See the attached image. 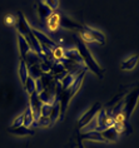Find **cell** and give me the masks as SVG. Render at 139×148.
<instances>
[{"label": "cell", "mask_w": 139, "mask_h": 148, "mask_svg": "<svg viewBox=\"0 0 139 148\" xmlns=\"http://www.w3.org/2000/svg\"><path fill=\"white\" fill-rule=\"evenodd\" d=\"M75 43H76V50H78V53L80 55V58H82L83 63L87 65V68L90 69L91 72H93L98 77V78H103L104 70L97 63L95 59L93 58V55L90 54V51H89V49H88L87 44L84 43L82 39H78V38L75 39Z\"/></svg>", "instance_id": "obj_1"}, {"label": "cell", "mask_w": 139, "mask_h": 148, "mask_svg": "<svg viewBox=\"0 0 139 148\" xmlns=\"http://www.w3.org/2000/svg\"><path fill=\"white\" fill-rule=\"evenodd\" d=\"M80 38L84 43H98L100 45L105 44V35L103 33L88 25H83V29L80 30Z\"/></svg>", "instance_id": "obj_2"}, {"label": "cell", "mask_w": 139, "mask_h": 148, "mask_svg": "<svg viewBox=\"0 0 139 148\" xmlns=\"http://www.w3.org/2000/svg\"><path fill=\"white\" fill-rule=\"evenodd\" d=\"M138 99H139V84L132 92H129V93L125 95V98L123 99L124 101L123 113H124V117H125L127 121L129 119V118L132 117V114H133L135 107H137Z\"/></svg>", "instance_id": "obj_3"}, {"label": "cell", "mask_w": 139, "mask_h": 148, "mask_svg": "<svg viewBox=\"0 0 139 148\" xmlns=\"http://www.w3.org/2000/svg\"><path fill=\"white\" fill-rule=\"evenodd\" d=\"M100 109H102L100 102H95L90 109H88L87 112L84 113L82 117H80V119H79V122H78V128H79V129H83L84 127H87V125L89 124L91 121L95 119L97 114L99 113Z\"/></svg>", "instance_id": "obj_4"}, {"label": "cell", "mask_w": 139, "mask_h": 148, "mask_svg": "<svg viewBox=\"0 0 139 148\" xmlns=\"http://www.w3.org/2000/svg\"><path fill=\"white\" fill-rule=\"evenodd\" d=\"M58 80H54V82L48 86L45 89H43L39 93V98L43 103H48V104H53L55 102V86H57Z\"/></svg>", "instance_id": "obj_5"}, {"label": "cell", "mask_w": 139, "mask_h": 148, "mask_svg": "<svg viewBox=\"0 0 139 148\" xmlns=\"http://www.w3.org/2000/svg\"><path fill=\"white\" fill-rule=\"evenodd\" d=\"M30 101H29V107L31 108L33 110V114H34V118L35 121L39 119L40 116H42V106H43V102L40 101L39 98V93L38 92H34V93H31L30 95Z\"/></svg>", "instance_id": "obj_6"}, {"label": "cell", "mask_w": 139, "mask_h": 148, "mask_svg": "<svg viewBox=\"0 0 139 148\" xmlns=\"http://www.w3.org/2000/svg\"><path fill=\"white\" fill-rule=\"evenodd\" d=\"M16 18H18V20H16L18 34L23 35L24 38H25V36H28V35H30L31 34V28L29 27V24H28L27 19H25L24 14L21 13V12H18Z\"/></svg>", "instance_id": "obj_7"}, {"label": "cell", "mask_w": 139, "mask_h": 148, "mask_svg": "<svg viewBox=\"0 0 139 148\" xmlns=\"http://www.w3.org/2000/svg\"><path fill=\"white\" fill-rule=\"evenodd\" d=\"M31 32H33V34H34L35 38L38 39V42L40 43V45H44V47L49 48V49H52V50L54 49V48L58 47V44L54 42V40H52L50 38H48V36L44 34V33L36 30V29H31Z\"/></svg>", "instance_id": "obj_8"}, {"label": "cell", "mask_w": 139, "mask_h": 148, "mask_svg": "<svg viewBox=\"0 0 139 148\" xmlns=\"http://www.w3.org/2000/svg\"><path fill=\"white\" fill-rule=\"evenodd\" d=\"M78 137L80 139H88V140H93V142L107 143V140L104 139V137L102 136V133L99 131H88V132H84L82 134H79Z\"/></svg>", "instance_id": "obj_9"}, {"label": "cell", "mask_w": 139, "mask_h": 148, "mask_svg": "<svg viewBox=\"0 0 139 148\" xmlns=\"http://www.w3.org/2000/svg\"><path fill=\"white\" fill-rule=\"evenodd\" d=\"M60 16L61 14L58 12H53V14L46 19V27L50 32H57L60 28Z\"/></svg>", "instance_id": "obj_10"}, {"label": "cell", "mask_w": 139, "mask_h": 148, "mask_svg": "<svg viewBox=\"0 0 139 148\" xmlns=\"http://www.w3.org/2000/svg\"><path fill=\"white\" fill-rule=\"evenodd\" d=\"M60 27L64 28V29H73V30H82L83 29L82 24L72 20L70 18L65 16V15H63V14H61V16H60Z\"/></svg>", "instance_id": "obj_11"}, {"label": "cell", "mask_w": 139, "mask_h": 148, "mask_svg": "<svg viewBox=\"0 0 139 148\" xmlns=\"http://www.w3.org/2000/svg\"><path fill=\"white\" fill-rule=\"evenodd\" d=\"M138 62H139V57H138L137 54H134V55H132V57L127 58L125 60H123L122 63H120V69L125 70V72H130V70L135 69V66H137Z\"/></svg>", "instance_id": "obj_12"}, {"label": "cell", "mask_w": 139, "mask_h": 148, "mask_svg": "<svg viewBox=\"0 0 139 148\" xmlns=\"http://www.w3.org/2000/svg\"><path fill=\"white\" fill-rule=\"evenodd\" d=\"M38 14H39V18L42 21H46V19L53 14V10L49 8L48 5H45V3L39 0L38 1Z\"/></svg>", "instance_id": "obj_13"}, {"label": "cell", "mask_w": 139, "mask_h": 148, "mask_svg": "<svg viewBox=\"0 0 139 148\" xmlns=\"http://www.w3.org/2000/svg\"><path fill=\"white\" fill-rule=\"evenodd\" d=\"M102 136L104 137V139L107 140V143H110V142H117L119 139V133L115 131L114 127H109L104 131H100Z\"/></svg>", "instance_id": "obj_14"}, {"label": "cell", "mask_w": 139, "mask_h": 148, "mask_svg": "<svg viewBox=\"0 0 139 148\" xmlns=\"http://www.w3.org/2000/svg\"><path fill=\"white\" fill-rule=\"evenodd\" d=\"M18 44H19L20 57H21V59H25L27 54L31 50V49H30V47H29V44H28V42H27V39H25L23 35L18 34Z\"/></svg>", "instance_id": "obj_15"}, {"label": "cell", "mask_w": 139, "mask_h": 148, "mask_svg": "<svg viewBox=\"0 0 139 148\" xmlns=\"http://www.w3.org/2000/svg\"><path fill=\"white\" fill-rule=\"evenodd\" d=\"M8 131L10 133H13V134L15 136H33L35 133L34 129L29 128V127H24V125H20V127H9Z\"/></svg>", "instance_id": "obj_16"}, {"label": "cell", "mask_w": 139, "mask_h": 148, "mask_svg": "<svg viewBox=\"0 0 139 148\" xmlns=\"http://www.w3.org/2000/svg\"><path fill=\"white\" fill-rule=\"evenodd\" d=\"M23 114H24V123H23V125H24V127H29V128H30L33 125V123L35 122L34 114H33V110H31L30 107L28 106V108L25 109V112Z\"/></svg>", "instance_id": "obj_17"}, {"label": "cell", "mask_w": 139, "mask_h": 148, "mask_svg": "<svg viewBox=\"0 0 139 148\" xmlns=\"http://www.w3.org/2000/svg\"><path fill=\"white\" fill-rule=\"evenodd\" d=\"M19 77H20V80L21 83H25V80L29 77V69H28V65L27 63H25L24 59H21L20 60V65H19Z\"/></svg>", "instance_id": "obj_18"}, {"label": "cell", "mask_w": 139, "mask_h": 148, "mask_svg": "<svg viewBox=\"0 0 139 148\" xmlns=\"http://www.w3.org/2000/svg\"><path fill=\"white\" fill-rule=\"evenodd\" d=\"M60 117V102L59 101H55L53 103V109H52V113H50V121L52 123L54 124L57 122V119H59Z\"/></svg>", "instance_id": "obj_19"}, {"label": "cell", "mask_w": 139, "mask_h": 148, "mask_svg": "<svg viewBox=\"0 0 139 148\" xmlns=\"http://www.w3.org/2000/svg\"><path fill=\"white\" fill-rule=\"evenodd\" d=\"M24 86V88L27 89V92H28V94L30 95L31 93H34V92L36 90V84H35V79L34 78H31L30 75L27 78V80H25V83L23 84Z\"/></svg>", "instance_id": "obj_20"}, {"label": "cell", "mask_w": 139, "mask_h": 148, "mask_svg": "<svg viewBox=\"0 0 139 148\" xmlns=\"http://www.w3.org/2000/svg\"><path fill=\"white\" fill-rule=\"evenodd\" d=\"M64 54H65V50L59 45L52 50V57L54 58V60L58 62V63H60L64 59Z\"/></svg>", "instance_id": "obj_21"}, {"label": "cell", "mask_w": 139, "mask_h": 148, "mask_svg": "<svg viewBox=\"0 0 139 148\" xmlns=\"http://www.w3.org/2000/svg\"><path fill=\"white\" fill-rule=\"evenodd\" d=\"M33 124H35L36 127H50V125H53L50 117H43V116H40L39 119H36Z\"/></svg>", "instance_id": "obj_22"}, {"label": "cell", "mask_w": 139, "mask_h": 148, "mask_svg": "<svg viewBox=\"0 0 139 148\" xmlns=\"http://www.w3.org/2000/svg\"><path fill=\"white\" fill-rule=\"evenodd\" d=\"M16 20L18 18L14 14H6L4 16V23L6 27H16Z\"/></svg>", "instance_id": "obj_23"}, {"label": "cell", "mask_w": 139, "mask_h": 148, "mask_svg": "<svg viewBox=\"0 0 139 148\" xmlns=\"http://www.w3.org/2000/svg\"><path fill=\"white\" fill-rule=\"evenodd\" d=\"M52 109H53V104L43 103V106H42V116H43V117H50Z\"/></svg>", "instance_id": "obj_24"}, {"label": "cell", "mask_w": 139, "mask_h": 148, "mask_svg": "<svg viewBox=\"0 0 139 148\" xmlns=\"http://www.w3.org/2000/svg\"><path fill=\"white\" fill-rule=\"evenodd\" d=\"M44 3H45V5H48L53 12H55V10L59 8V0H44Z\"/></svg>", "instance_id": "obj_25"}, {"label": "cell", "mask_w": 139, "mask_h": 148, "mask_svg": "<svg viewBox=\"0 0 139 148\" xmlns=\"http://www.w3.org/2000/svg\"><path fill=\"white\" fill-rule=\"evenodd\" d=\"M24 123V114H20V116H18L15 118V121L13 122V124H12V127H20V125H23Z\"/></svg>", "instance_id": "obj_26"}, {"label": "cell", "mask_w": 139, "mask_h": 148, "mask_svg": "<svg viewBox=\"0 0 139 148\" xmlns=\"http://www.w3.org/2000/svg\"><path fill=\"white\" fill-rule=\"evenodd\" d=\"M78 148H84V144H83V139H80L78 137Z\"/></svg>", "instance_id": "obj_27"}]
</instances>
